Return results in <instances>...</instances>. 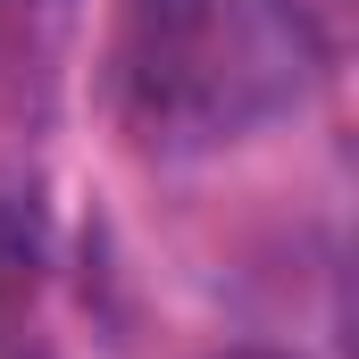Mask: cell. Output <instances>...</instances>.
<instances>
[{"mask_svg":"<svg viewBox=\"0 0 359 359\" xmlns=\"http://www.w3.org/2000/svg\"><path fill=\"white\" fill-rule=\"evenodd\" d=\"M34 284H42V226L17 201H0V309L34 301Z\"/></svg>","mask_w":359,"mask_h":359,"instance_id":"3","label":"cell"},{"mask_svg":"<svg viewBox=\"0 0 359 359\" xmlns=\"http://www.w3.org/2000/svg\"><path fill=\"white\" fill-rule=\"evenodd\" d=\"M226 359H292V351H226Z\"/></svg>","mask_w":359,"mask_h":359,"instance_id":"4","label":"cell"},{"mask_svg":"<svg viewBox=\"0 0 359 359\" xmlns=\"http://www.w3.org/2000/svg\"><path fill=\"white\" fill-rule=\"evenodd\" d=\"M117 92L151 142H226L268 109V42L251 0H126Z\"/></svg>","mask_w":359,"mask_h":359,"instance_id":"1","label":"cell"},{"mask_svg":"<svg viewBox=\"0 0 359 359\" xmlns=\"http://www.w3.org/2000/svg\"><path fill=\"white\" fill-rule=\"evenodd\" d=\"M276 17L292 25V42L309 59H351V34H359V0H276Z\"/></svg>","mask_w":359,"mask_h":359,"instance_id":"2","label":"cell"}]
</instances>
